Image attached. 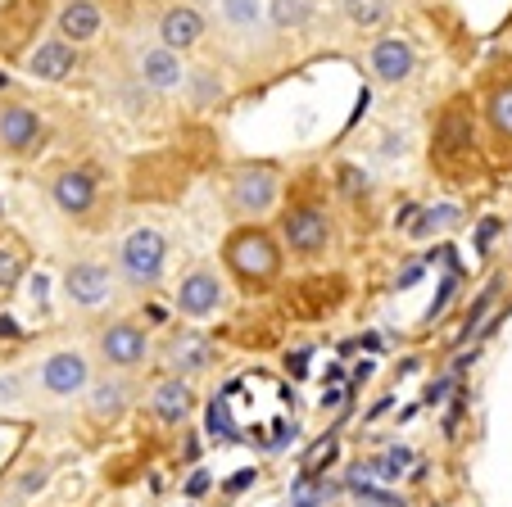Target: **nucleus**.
I'll return each instance as SVG.
<instances>
[{
	"label": "nucleus",
	"mask_w": 512,
	"mask_h": 507,
	"mask_svg": "<svg viewBox=\"0 0 512 507\" xmlns=\"http://www.w3.org/2000/svg\"><path fill=\"white\" fill-rule=\"evenodd\" d=\"M204 37H209V19H204L200 5L173 0V5H164V10H159V19H155V41H164L168 50L186 55V50H195Z\"/></svg>",
	"instance_id": "obj_14"
},
{
	"label": "nucleus",
	"mask_w": 512,
	"mask_h": 507,
	"mask_svg": "<svg viewBox=\"0 0 512 507\" xmlns=\"http://www.w3.org/2000/svg\"><path fill=\"white\" fill-rule=\"evenodd\" d=\"M209 431L223 435V440H232V421H227V403H213L209 408Z\"/></svg>",
	"instance_id": "obj_30"
},
{
	"label": "nucleus",
	"mask_w": 512,
	"mask_h": 507,
	"mask_svg": "<svg viewBox=\"0 0 512 507\" xmlns=\"http://www.w3.org/2000/svg\"><path fill=\"white\" fill-rule=\"evenodd\" d=\"M132 408V381H127V372H109V376H91L87 385V417L96 421V426H114V421H123V412Z\"/></svg>",
	"instance_id": "obj_16"
},
{
	"label": "nucleus",
	"mask_w": 512,
	"mask_h": 507,
	"mask_svg": "<svg viewBox=\"0 0 512 507\" xmlns=\"http://www.w3.org/2000/svg\"><path fill=\"white\" fill-rule=\"evenodd\" d=\"M408 462H413V453H408V449H390L386 458L377 462V476H386V480L404 476V467H408Z\"/></svg>",
	"instance_id": "obj_28"
},
{
	"label": "nucleus",
	"mask_w": 512,
	"mask_h": 507,
	"mask_svg": "<svg viewBox=\"0 0 512 507\" xmlns=\"http://www.w3.org/2000/svg\"><path fill=\"white\" fill-rule=\"evenodd\" d=\"M485 123H490V132L499 141H512V77L490 87V96H485Z\"/></svg>",
	"instance_id": "obj_22"
},
{
	"label": "nucleus",
	"mask_w": 512,
	"mask_h": 507,
	"mask_svg": "<svg viewBox=\"0 0 512 507\" xmlns=\"http://www.w3.org/2000/svg\"><path fill=\"white\" fill-rule=\"evenodd\" d=\"M114 272L127 290H136V295L155 290L168 272V236L159 227H150V222L123 231V240L114 245Z\"/></svg>",
	"instance_id": "obj_2"
},
{
	"label": "nucleus",
	"mask_w": 512,
	"mask_h": 507,
	"mask_svg": "<svg viewBox=\"0 0 512 507\" xmlns=\"http://www.w3.org/2000/svg\"><path fill=\"white\" fill-rule=\"evenodd\" d=\"M454 290H458V277H454V272H449V277L440 281V295H435V304L426 308V322H435V317L445 313V308H449V299H454Z\"/></svg>",
	"instance_id": "obj_29"
},
{
	"label": "nucleus",
	"mask_w": 512,
	"mask_h": 507,
	"mask_svg": "<svg viewBox=\"0 0 512 507\" xmlns=\"http://www.w3.org/2000/svg\"><path fill=\"white\" fill-rule=\"evenodd\" d=\"M458 222V209L454 204H431V209H413V218L404 222V231L413 240H431L435 231H445V227H454Z\"/></svg>",
	"instance_id": "obj_24"
},
{
	"label": "nucleus",
	"mask_w": 512,
	"mask_h": 507,
	"mask_svg": "<svg viewBox=\"0 0 512 507\" xmlns=\"http://www.w3.org/2000/svg\"><path fill=\"white\" fill-rule=\"evenodd\" d=\"M499 290H503V281L494 277L490 286H485L481 295H476V304L467 308V317H463V340H467V335L476 331V326H481V317H485V313H490V308H494V299H499Z\"/></svg>",
	"instance_id": "obj_26"
},
{
	"label": "nucleus",
	"mask_w": 512,
	"mask_h": 507,
	"mask_svg": "<svg viewBox=\"0 0 512 507\" xmlns=\"http://www.w3.org/2000/svg\"><path fill=\"white\" fill-rule=\"evenodd\" d=\"M96 376V363H91L87 349L78 345H64V349H50L37 367L28 372V394L46 403H68V399H82Z\"/></svg>",
	"instance_id": "obj_3"
},
{
	"label": "nucleus",
	"mask_w": 512,
	"mask_h": 507,
	"mask_svg": "<svg viewBox=\"0 0 512 507\" xmlns=\"http://www.w3.org/2000/svg\"><path fill=\"white\" fill-rule=\"evenodd\" d=\"M73 68H78V46L64 41L59 32L37 41V46L23 55V73L37 77V82H64V77H73Z\"/></svg>",
	"instance_id": "obj_17"
},
{
	"label": "nucleus",
	"mask_w": 512,
	"mask_h": 507,
	"mask_svg": "<svg viewBox=\"0 0 512 507\" xmlns=\"http://www.w3.org/2000/svg\"><path fill=\"white\" fill-rule=\"evenodd\" d=\"M159 358H164V372L195 381V376L213 372L218 349H213V340H209V335H200V331H173L164 340V349H159Z\"/></svg>",
	"instance_id": "obj_13"
},
{
	"label": "nucleus",
	"mask_w": 512,
	"mask_h": 507,
	"mask_svg": "<svg viewBox=\"0 0 512 507\" xmlns=\"http://www.w3.org/2000/svg\"><path fill=\"white\" fill-rule=\"evenodd\" d=\"M318 503H327V489H322V494H313V498H300L295 507H318Z\"/></svg>",
	"instance_id": "obj_35"
},
{
	"label": "nucleus",
	"mask_w": 512,
	"mask_h": 507,
	"mask_svg": "<svg viewBox=\"0 0 512 507\" xmlns=\"http://www.w3.org/2000/svg\"><path fill=\"white\" fill-rule=\"evenodd\" d=\"M145 358H150V331L132 317H118L96 331V363L109 372H136Z\"/></svg>",
	"instance_id": "obj_8"
},
{
	"label": "nucleus",
	"mask_w": 512,
	"mask_h": 507,
	"mask_svg": "<svg viewBox=\"0 0 512 507\" xmlns=\"http://www.w3.org/2000/svg\"><path fill=\"white\" fill-rule=\"evenodd\" d=\"M32 399L28 394V372H0V408H14V403Z\"/></svg>",
	"instance_id": "obj_27"
},
{
	"label": "nucleus",
	"mask_w": 512,
	"mask_h": 507,
	"mask_svg": "<svg viewBox=\"0 0 512 507\" xmlns=\"http://www.w3.org/2000/svg\"><path fill=\"white\" fill-rule=\"evenodd\" d=\"M173 304H177V313H182V317H191V322H204V317L223 313L227 281L218 277V268H204V263H200V268H191L182 281H177Z\"/></svg>",
	"instance_id": "obj_12"
},
{
	"label": "nucleus",
	"mask_w": 512,
	"mask_h": 507,
	"mask_svg": "<svg viewBox=\"0 0 512 507\" xmlns=\"http://www.w3.org/2000/svg\"><path fill=\"white\" fill-rule=\"evenodd\" d=\"M118 295V272L100 259H78L64 268V299L78 313H96Z\"/></svg>",
	"instance_id": "obj_9"
},
{
	"label": "nucleus",
	"mask_w": 512,
	"mask_h": 507,
	"mask_svg": "<svg viewBox=\"0 0 512 507\" xmlns=\"http://www.w3.org/2000/svg\"><path fill=\"white\" fill-rule=\"evenodd\" d=\"M313 19V0H272L268 5V28L277 32H300Z\"/></svg>",
	"instance_id": "obj_25"
},
{
	"label": "nucleus",
	"mask_w": 512,
	"mask_h": 507,
	"mask_svg": "<svg viewBox=\"0 0 512 507\" xmlns=\"http://www.w3.org/2000/svg\"><path fill=\"white\" fill-rule=\"evenodd\" d=\"M499 227H503L499 218H481V227H476V254H485V249H490V240L499 236Z\"/></svg>",
	"instance_id": "obj_31"
},
{
	"label": "nucleus",
	"mask_w": 512,
	"mask_h": 507,
	"mask_svg": "<svg viewBox=\"0 0 512 507\" xmlns=\"http://www.w3.org/2000/svg\"><path fill=\"white\" fill-rule=\"evenodd\" d=\"M445 390H449V376H445V381H435L431 390H426V403H440V394H445Z\"/></svg>",
	"instance_id": "obj_34"
},
{
	"label": "nucleus",
	"mask_w": 512,
	"mask_h": 507,
	"mask_svg": "<svg viewBox=\"0 0 512 507\" xmlns=\"http://www.w3.org/2000/svg\"><path fill=\"white\" fill-rule=\"evenodd\" d=\"M340 14H345L358 32H372V28H381V23H390L395 0H340Z\"/></svg>",
	"instance_id": "obj_23"
},
{
	"label": "nucleus",
	"mask_w": 512,
	"mask_h": 507,
	"mask_svg": "<svg viewBox=\"0 0 512 507\" xmlns=\"http://www.w3.org/2000/svg\"><path fill=\"white\" fill-rule=\"evenodd\" d=\"M23 272H28V245L10 231H0V295L19 286Z\"/></svg>",
	"instance_id": "obj_21"
},
{
	"label": "nucleus",
	"mask_w": 512,
	"mask_h": 507,
	"mask_svg": "<svg viewBox=\"0 0 512 507\" xmlns=\"http://www.w3.org/2000/svg\"><path fill=\"white\" fill-rule=\"evenodd\" d=\"M209 10L227 32H236V37H245V41L268 32V5H263V0H209Z\"/></svg>",
	"instance_id": "obj_20"
},
{
	"label": "nucleus",
	"mask_w": 512,
	"mask_h": 507,
	"mask_svg": "<svg viewBox=\"0 0 512 507\" xmlns=\"http://www.w3.org/2000/svg\"><path fill=\"white\" fill-rule=\"evenodd\" d=\"M281 200V173L272 163H236L227 173V209L241 222H259L277 209Z\"/></svg>",
	"instance_id": "obj_4"
},
{
	"label": "nucleus",
	"mask_w": 512,
	"mask_h": 507,
	"mask_svg": "<svg viewBox=\"0 0 512 507\" xmlns=\"http://www.w3.org/2000/svg\"><path fill=\"white\" fill-rule=\"evenodd\" d=\"M281 245L295 259H322L336 245V218L327 213V204L318 200H295L281 213Z\"/></svg>",
	"instance_id": "obj_5"
},
{
	"label": "nucleus",
	"mask_w": 512,
	"mask_h": 507,
	"mask_svg": "<svg viewBox=\"0 0 512 507\" xmlns=\"http://www.w3.org/2000/svg\"><path fill=\"white\" fill-rule=\"evenodd\" d=\"M132 82L141 91H155V96H168V91L186 87V64L177 50H168L164 41H136L132 46Z\"/></svg>",
	"instance_id": "obj_7"
},
{
	"label": "nucleus",
	"mask_w": 512,
	"mask_h": 507,
	"mask_svg": "<svg viewBox=\"0 0 512 507\" xmlns=\"http://www.w3.org/2000/svg\"><path fill=\"white\" fill-rule=\"evenodd\" d=\"M417 68V50L408 37H377L368 46V73L381 87H404Z\"/></svg>",
	"instance_id": "obj_15"
},
{
	"label": "nucleus",
	"mask_w": 512,
	"mask_h": 507,
	"mask_svg": "<svg viewBox=\"0 0 512 507\" xmlns=\"http://www.w3.org/2000/svg\"><path fill=\"white\" fill-rule=\"evenodd\" d=\"M46 462H37V467H32V476H23V485H19V494H37V489H46Z\"/></svg>",
	"instance_id": "obj_32"
},
{
	"label": "nucleus",
	"mask_w": 512,
	"mask_h": 507,
	"mask_svg": "<svg viewBox=\"0 0 512 507\" xmlns=\"http://www.w3.org/2000/svg\"><path fill=\"white\" fill-rule=\"evenodd\" d=\"M100 28H105V10H100L96 0H64V5H59V14H55V32L64 41H73V46L96 41Z\"/></svg>",
	"instance_id": "obj_19"
},
{
	"label": "nucleus",
	"mask_w": 512,
	"mask_h": 507,
	"mask_svg": "<svg viewBox=\"0 0 512 507\" xmlns=\"http://www.w3.org/2000/svg\"><path fill=\"white\" fill-rule=\"evenodd\" d=\"M0 335H10V340H14V335H19V326H14L10 317H0Z\"/></svg>",
	"instance_id": "obj_36"
},
{
	"label": "nucleus",
	"mask_w": 512,
	"mask_h": 507,
	"mask_svg": "<svg viewBox=\"0 0 512 507\" xmlns=\"http://www.w3.org/2000/svg\"><path fill=\"white\" fill-rule=\"evenodd\" d=\"M145 408L155 412V421H164V426H182L186 417L195 412V390L186 376H159L150 390H145Z\"/></svg>",
	"instance_id": "obj_18"
},
{
	"label": "nucleus",
	"mask_w": 512,
	"mask_h": 507,
	"mask_svg": "<svg viewBox=\"0 0 512 507\" xmlns=\"http://www.w3.org/2000/svg\"><path fill=\"white\" fill-rule=\"evenodd\" d=\"M476 150V109L467 96H454L431 132V163L435 168H458L463 159H472Z\"/></svg>",
	"instance_id": "obj_6"
},
{
	"label": "nucleus",
	"mask_w": 512,
	"mask_h": 507,
	"mask_svg": "<svg viewBox=\"0 0 512 507\" xmlns=\"http://www.w3.org/2000/svg\"><path fill=\"white\" fill-rule=\"evenodd\" d=\"M46 145V118L23 100H0V154L32 159Z\"/></svg>",
	"instance_id": "obj_10"
},
{
	"label": "nucleus",
	"mask_w": 512,
	"mask_h": 507,
	"mask_svg": "<svg viewBox=\"0 0 512 507\" xmlns=\"http://www.w3.org/2000/svg\"><path fill=\"white\" fill-rule=\"evenodd\" d=\"M50 204H55L64 218L73 222H87L100 204V182L91 168H78V163H68V168H55L50 173Z\"/></svg>",
	"instance_id": "obj_11"
},
{
	"label": "nucleus",
	"mask_w": 512,
	"mask_h": 507,
	"mask_svg": "<svg viewBox=\"0 0 512 507\" xmlns=\"http://www.w3.org/2000/svg\"><path fill=\"white\" fill-rule=\"evenodd\" d=\"M204 489H209V476H204V471H195L191 485H186V494H204Z\"/></svg>",
	"instance_id": "obj_33"
},
{
	"label": "nucleus",
	"mask_w": 512,
	"mask_h": 507,
	"mask_svg": "<svg viewBox=\"0 0 512 507\" xmlns=\"http://www.w3.org/2000/svg\"><path fill=\"white\" fill-rule=\"evenodd\" d=\"M223 268L236 277L241 290H268L286 268L281 240L259 222H245L223 240Z\"/></svg>",
	"instance_id": "obj_1"
}]
</instances>
